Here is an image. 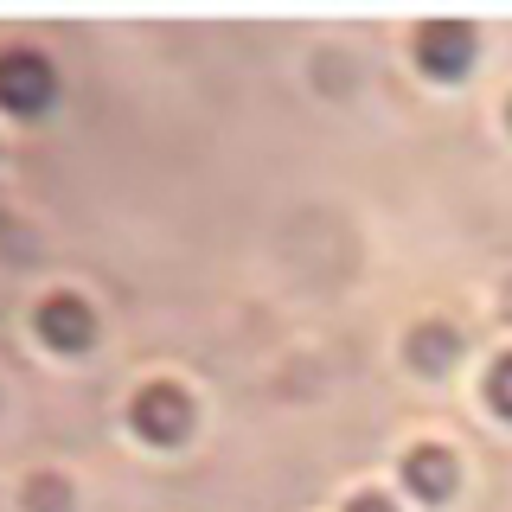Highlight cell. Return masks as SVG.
<instances>
[{
    "mask_svg": "<svg viewBox=\"0 0 512 512\" xmlns=\"http://www.w3.org/2000/svg\"><path fill=\"white\" fill-rule=\"evenodd\" d=\"M128 429H135L141 442H154V448L186 442L192 436V397H186V384H173V378L141 384L135 404H128Z\"/></svg>",
    "mask_w": 512,
    "mask_h": 512,
    "instance_id": "cell-1",
    "label": "cell"
},
{
    "mask_svg": "<svg viewBox=\"0 0 512 512\" xmlns=\"http://www.w3.org/2000/svg\"><path fill=\"white\" fill-rule=\"evenodd\" d=\"M52 96H58V71L45 52H32V45L0 52V109L7 116H39V109H52Z\"/></svg>",
    "mask_w": 512,
    "mask_h": 512,
    "instance_id": "cell-2",
    "label": "cell"
},
{
    "mask_svg": "<svg viewBox=\"0 0 512 512\" xmlns=\"http://www.w3.org/2000/svg\"><path fill=\"white\" fill-rule=\"evenodd\" d=\"M474 52H480V39H474L468 20H429L423 32H416V64H423L429 77H442V84L468 77Z\"/></svg>",
    "mask_w": 512,
    "mask_h": 512,
    "instance_id": "cell-3",
    "label": "cell"
},
{
    "mask_svg": "<svg viewBox=\"0 0 512 512\" xmlns=\"http://www.w3.org/2000/svg\"><path fill=\"white\" fill-rule=\"evenodd\" d=\"M32 333H39L52 352H84L96 340V308L84 295H71V288H58V295L39 301V314H32Z\"/></svg>",
    "mask_w": 512,
    "mask_h": 512,
    "instance_id": "cell-4",
    "label": "cell"
},
{
    "mask_svg": "<svg viewBox=\"0 0 512 512\" xmlns=\"http://www.w3.org/2000/svg\"><path fill=\"white\" fill-rule=\"evenodd\" d=\"M404 487L416 493V500H429V506L455 500V487H461V461H455V448H442V442L410 448V455H404Z\"/></svg>",
    "mask_w": 512,
    "mask_h": 512,
    "instance_id": "cell-5",
    "label": "cell"
},
{
    "mask_svg": "<svg viewBox=\"0 0 512 512\" xmlns=\"http://www.w3.org/2000/svg\"><path fill=\"white\" fill-rule=\"evenodd\" d=\"M455 359H461V333H455V327L423 320V327L410 333V365H416V372H448Z\"/></svg>",
    "mask_w": 512,
    "mask_h": 512,
    "instance_id": "cell-6",
    "label": "cell"
},
{
    "mask_svg": "<svg viewBox=\"0 0 512 512\" xmlns=\"http://www.w3.org/2000/svg\"><path fill=\"white\" fill-rule=\"evenodd\" d=\"M20 500H26V512H71V480L64 474H26Z\"/></svg>",
    "mask_w": 512,
    "mask_h": 512,
    "instance_id": "cell-7",
    "label": "cell"
},
{
    "mask_svg": "<svg viewBox=\"0 0 512 512\" xmlns=\"http://www.w3.org/2000/svg\"><path fill=\"white\" fill-rule=\"evenodd\" d=\"M487 404L512 423V352H506V359H493V372H487Z\"/></svg>",
    "mask_w": 512,
    "mask_h": 512,
    "instance_id": "cell-8",
    "label": "cell"
},
{
    "mask_svg": "<svg viewBox=\"0 0 512 512\" xmlns=\"http://www.w3.org/2000/svg\"><path fill=\"white\" fill-rule=\"evenodd\" d=\"M346 512H397V506L384 500V493H352V500H346Z\"/></svg>",
    "mask_w": 512,
    "mask_h": 512,
    "instance_id": "cell-9",
    "label": "cell"
},
{
    "mask_svg": "<svg viewBox=\"0 0 512 512\" xmlns=\"http://www.w3.org/2000/svg\"><path fill=\"white\" fill-rule=\"evenodd\" d=\"M506 122H512V109H506Z\"/></svg>",
    "mask_w": 512,
    "mask_h": 512,
    "instance_id": "cell-10",
    "label": "cell"
}]
</instances>
